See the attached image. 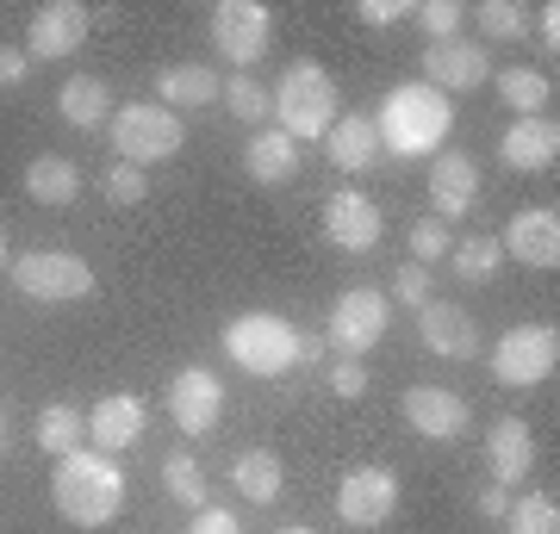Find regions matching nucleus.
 I'll use <instances>...</instances> for the list:
<instances>
[{"mask_svg": "<svg viewBox=\"0 0 560 534\" xmlns=\"http://www.w3.org/2000/svg\"><path fill=\"white\" fill-rule=\"evenodd\" d=\"M374 131H381V150L399 162H418V156H436L448 131H455V106L436 94V87H423V81H405L393 94L381 99V112H374Z\"/></svg>", "mask_w": 560, "mask_h": 534, "instance_id": "obj_1", "label": "nucleus"}, {"mask_svg": "<svg viewBox=\"0 0 560 534\" xmlns=\"http://www.w3.org/2000/svg\"><path fill=\"white\" fill-rule=\"evenodd\" d=\"M50 497H57L62 522H75V529H106V522L125 510L119 460L101 454V448H75V454H62L57 478H50Z\"/></svg>", "mask_w": 560, "mask_h": 534, "instance_id": "obj_2", "label": "nucleus"}, {"mask_svg": "<svg viewBox=\"0 0 560 534\" xmlns=\"http://www.w3.org/2000/svg\"><path fill=\"white\" fill-rule=\"evenodd\" d=\"M268 112L280 119L275 131H287L293 143L324 138L337 124V81H330V69H318V62H287L280 87L268 94Z\"/></svg>", "mask_w": 560, "mask_h": 534, "instance_id": "obj_3", "label": "nucleus"}, {"mask_svg": "<svg viewBox=\"0 0 560 534\" xmlns=\"http://www.w3.org/2000/svg\"><path fill=\"white\" fill-rule=\"evenodd\" d=\"M224 355L237 360L243 373L256 379H280L287 367H300V330L275 311H249L224 323Z\"/></svg>", "mask_w": 560, "mask_h": 534, "instance_id": "obj_4", "label": "nucleus"}, {"mask_svg": "<svg viewBox=\"0 0 560 534\" xmlns=\"http://www.w3.org/2000/svg\"><path fill=\"white\" fill-rule=\"evenodd\" d=\"M106 131H113V150H119V162H131V168L168 162L180 143H187V131H180V112H168V106H156V99H131V106H113Z\"/></svg>", "mask_w": 560, "mask_h": 534, "instance_id": "obj_5", "label": "nucleus"}, {"mask_svg": "<svg viewBox=\"0 0 560 534\" xmlns=\"http://www.w3.org/2000/svg\"><path fill=\"white\" fill-rule=\"evenodd\" d=\"M212 44H219V57L237 69V75H249L261 57H268V44H275V13L261 7V0H219L212 7Z\"/></svg>", "mask_w": 560, "mask_h": 534, "instance_id": "obj_6", "label": "nucleus"}, {"mask_svg": "<svg viewBox=\"0 0 560 534\" xmlns=\"http://www.w3.org/2000/svg\"><path fill=\"white\" fill-rule=\"evenodd\" d=\"M560 367V330L555 323H517V330H504L499 348H492V379L499 385H541V379H555Z\"/></svg>", "mask_w": 560, "mask_h": 534, "instance_id": "obj_7", "label": "nucleus"}, {"mask_svg": "<svg viewBox=\"0 0 560 534\" xmlns=\"http://www.w3.org/2000/svg\"><path fill=\"white\" fill-rule=\"evenodd\" d=\"M386 323H393V298L374 293V286H355V293H342L337 305H330L324 348H337L342 360H361L374 342L386 336Z\"/></svg>", "mask_w": 560, "mask_h": 534, "instance_id": "obj_8", "label": "nucleus"}, {"mask_svg": "<svg viewBox=\"0 0 560 534\" xmlns=\"http://www.w3.org/2000/svg\"><path fill=\"white\" fill-rule=\"evenodd\" d=\"M13 286L38 305H75L94 293V268L62 249H32V256H13Z\"/></svg>", "mask_w": 560, "mask_h": 534, "instance_id": "obj_9", "label": "nucleus"}, {"mask_svg": "<svg viewBox=\"0 0 560 534\" xmlns=\"http://www.w3.org/2000/svg\"><path fill=\"white\" fill-rule=\"evenodd\" d=\"M399 510V478L386 466H349L337 485V515L349 529H386Z\"/></svg>", "mask_w": 560, "mask_h": 534, "instance_id": "obj_10", "label": "nucleus"}, {"mask_svg": "<svg viewBox=\"0 0 560 534\" xmlns=\"http://www.w3.org/2000/svg\"><path fill=\"white\" fill-rule=\"evenodd\" d=\"M168 416H175L180 436H212L224 416V385L219 373H206V367H180L168 379Z\"/></svg>", "mask_w": 560, "mask_h": 534, "instance_id": "obj_11", "label": "nucleus"}, {"mask_svg": "<svg viewBox=\"0 0 560 534\" xmlns=\"http://www.w3.org/2000/svg\"><path fill=\"white\" fill-rule=\"evenodd\" d=\"M88 25H94V13H88V7H75V0H50V7H38V13H32L25 57H32V62L75 57L81 44H88Z\"/></svg>", "mask_w": 560, "mask_h": 534, "instance_id": "obj_12", "label": "nucleus"}, {"mask_svg": "<svg viewBox=\"0 0 560 534\" xmlns=\"http://www.w3.org/2000/svg\"><path fill=\"white\" fill-rule=\"evenodd\" d=\"M486 81H492V57H486V44L448 38V44H430V50H423V87H436L442 99L467 94V87H486Z\"/></svg>", "mask_w": 560, "mask_h": 534, "instance_id": "obj_13", "label": "nucleus"}, {"mask_svg": "<svg viewBox=\"0 0 560 534\" xmlns=\"http://www.w3.org/2000/svg\"><path fill=\"white\" fill-rule=\"evenodd\" d=\"M405 423H411L423 441H448V448H455V441L474 429V411H467V397L448 392V385H411V392H405Z\"/></svg>", "mask_w": 560, "mask_h": 534, "instance_id": "obj_14", "label": "nucleus"}, {"mask_svg": "<svg viewBox=\"0 0 560 534\" xmlns=\"http://www.w3.org/2000/svg\"><path fill=\"white\" fill-rule=\"evenodd\" d=\"M499 249L523 268H560V212L555 205H523L517 218L504 224Z\"/></svg>", "mask_w": 560, "mask_h": 534, "instance_id": "obj_15", "label": "nucleus"}, {"mask_svg": "<svg viewBox=\"0 0 560 534\" xmlns=\"http://www.w3.org/2000/svg\"><path fill=\"white\" fill-rule=\"evenodd\" d=\"M324 237L337 249H349V256H368L381 242V205L368 193H355V187H337L330 205H324Z\"/></svg>", "mask_w": 560, "mask_h": 534, "instance_id": "obj_16", "label": "nucleus"}, {"mask_svg": "<svg viewBox=\"0 0 560 534\" xmlns=\"http://www.w3.org/2000/svg\"><path fill=\"white\" fill-rule=\"evenodd\" d=\"M430 199H436V218H467L480 199V162L467 150H436L430 156Z\"/></svg>", "mask_w": 560, "mask_h": 534, "instance_id": "obj_17", "label": "nucleus"}, {"mask_svg": "<svg viewBox=\"0 0 560 534\" xmlns=\"http://www.w3.org/2000/svg\"><path fill=\"white\" fill-rule=\"evenodd\" d=\"M418 336L430 355H448V360H474L480 355V330H474V317L448 305V298H430L418 305Z\"/></svg>", "mask_w": 560, "mask_h": 534, "instance_id": "obj_18", "label": "nucleus"}, {"mask_svg": "<svg viewBox=\"0 0 560 534\" xmlns=\"http://www.w3.org/2000/svg\"><path fill=\"white\" fill-rule=\"evenodd\" d=\"M486 466H492V485H504V491L536 473V436H529L523 416H499V423H492V436H486Z\"/></svg>", "mask_w": 560, "mask_h": 534, "instance_id": "obj_19", "label": "nucleus"}, {"mask_svg": "<svg viewBox=\"0 0 560 534\" xmlns=\"http://www.w3.org/2000/svg\"><path fill=\"white\" fill-rule=\"evenodd\" d=\"M88 441H94L101 454H125V448H138V441H143V397L106 392L101 404L88 411Z\"/></svg>", "mask_w": 560, "mask_h": 534, "instance_id": "obj_20", "label": "nucleus"}, {"mask_svg": "<svg viewBox=\"0 0 560 534\" xmlns=\"http://www.w3.org/2000/svg\"><path fill=\"white\" fill-rule=\"evenodd\" d=\"M499 156H504V168L536 175V168H548V162L560 156V124L548 119V112H541V119H517V124L499 138Z\"/></svg>", "mask_w": 560, "mask_h": 534, "instance_id": "obj_21", "label": "nucleus"}, {"mask_svg": "<svg viewBox=\"0 0 560 534\" xmlns=\"http://www.w3.org/2000/svg\"><path fill=\"white\" fill-rule=\"evenodd\" d=\"M324 156H330V168H342V175L374 168V162H381V131H374V119H368V112L337 119L330 131H324Z\"/></svg>", "mask_w": 560, "mask_h": 534, "instance_id": "obj_22", "label": "nucleus"}, {"mask_svg": "<svg viewBox=\"0 0 560 534\" xmlns=\"http://www.w3.org/2000/svg\"><path fill=\"white\" fill-rule=\"evenodd\" d=\"M212 99H219V75L206 62H168L156 75V106H168V112H200Z\"/></svg>", "mask_w": 560, "mask_h": 534, "instance_id": "obj_23", "label": "nucleus"}, {"mask_svg": "<svg viewBox=\"0 0 560 534\" xmlns=\"http://www.w3.org/2000/svg\"><path fill=\"white\" fill-rule=\"evenodd\" d=\"M57 112L62 124H75V131H101L113 119V87L101 75H69L57 87Z\"/></svg>", "mask_w": 560, "mask_h": 534, "instance_id": "obj_24", "label": "nucleus"}, {"mask_svg": "<svg viewBox=\"0 0 560 534\" xmlns=\"http://www.w3.org/2000/svg\"><path fill=\"white\" fill-rule=\"evenodd\" d=\"M243 168L256 187H287V180L300 175V143L287 138V131H256L249 150H243Z\"/></svg>", "mask_w": 560, "mask_h": 534, "instance_id": "obj_25", "label": "nucleus"}, {"mask_svg": "<svg viewBox=\"0 0 560 534\" xmlns=\"http://www.w3.org/2000/svg\"><path fill=\"white\" fill-rule=\"evenodd\" d=\"M25 193L38 199V205H75L81 168L69 156H38L32 168H25Z\"/></svg>", "mask_w": 560, "mask_h": 534, "instance_id": "obj_26", "label": "nucleus"}, {"mask_svg": "<svg viewBox=\"0 0 560 534\" xmlns=\"http://www.w3.org/2000/svg\"><path fill=\"white\" fill-rule=\"evenodd\" d=\"M231 485H237L249 503H275L280 485H287V466H280V454H268V448H249V454H237V466H231Z\"/></svg>", "mask_w": 560, "mask_h": 534, "instance_id": "obj_27", "label": "nucleus"}, {"mask_svg": "<svg viewBox=\"0 0 560 534\" xmlns=\"http://www.w3.org/2000/svg\"><path fill=\"white\" fill-rule=\"evenodd\" d=\"M81 441H88V416L75 411V404H44L38 411V448L44 454H75Z\"/></svg>", "mask_w": 560, "mask_h": 534, "instance_id": "obj_28", "label": "nucleus"}, {"mask_svg": "<svg viewBox=\"0 0 560 534\" xmlns=\"http://www.w3.org/2000/svg\"><path fill=\"white\" fill-rule=\"evenodd\" d=\"M499 99L517 119H541L548 112V75L541 69H499Z\"/></svg>", "mask_w": 560, "mask_h": 534, "instance_id": "obj_29", "label": "nucleus"}, {"mask_svg": "<svg viewBox=\"0 0 560 534\" xmlns=\"http://www.w3.org/2000/svg\"><path fill=\"white\" fill-rule=\"evenodd\" d=\"M162 485H168V497H175V503L206 510V473H200V460L187 454V448H175V454L162 460Z\"/></svg>", "mask_w": 560, "mask_h": 534, "instance_id": "obj_30", "label": "nucleus"}, {"mask_svg": "<svg viewBox=\"0 0 560 534\" xmlns=\"http://www.w3.org/2000/svg\"><path fill=\"white\" fill-rule=\"evenodd\" d=\"M219 106L243 124H261L268 119V87H261L256 75H224L219 81Z\"/></svg>", "mask_w": 560, "mask_h": 534, "instance_id": "obj_31", "label": "nucleus"}, {"mask_svg": "<svg viewBox=\"0 0 560 534\" xmlns=\"http://www.w3.org/2000/svg\"><path fill=\"white\" fill-rule=\"evenodd\" d=\"M499 237H467L455 242V256H448V268H455V280H467V286H486V280L499 274Z\"/></svg>", "mask_w": 560, "mask_h": 534, "instance_id": "obj_32", "label": "nucleus"}, {"mask_svg": "<svg viewBox=\"0 0 560 534\" xmlns=\"http://www.w3.org/2000/svg\"><path fill=\"white\" fill-rule=\"evenodd\" d=\"M504 522H511V534H560V503H555V491L517 497V503L504 510Z\"/></svg>", "mask_w": 560, "mask_h": 534, "instance_id": "obj_33", "label": "nucleus"}, {"mask_svg": "<svg viewBox=\"0 0 560 534\" xmlns=\"http://www.w3.org/2000/svg\"><path fill=\"white\" fill-rule=\"evenodd\" d=\"M480 32L486 38H499V44H517V38H529V13H523L517 0H486L480 7Z\"/></svg>", "mask_w": 560, "mask_h": 534, "instance_id": "obj_34", "label": "nucleus"}, {"mask_svg": "<svg viewBox=\"0 0 560 534\" xmlns=\"http://www.w3.org/2000/svg\"><path fill=\"white\" fill-rule=\"evenodd\" d=\"M411 20L430 32V44H448L460 32V20H467V7L460 0H423V7H411Z\"/></svg>", "mask_w": 560, "mask_h": 534, "instance_id": "obj_35", "label": "nucleus"}, {"mask_svg": "<svg viewBox=\"0 0 560 534\" xmlns=\"http://www.w3.org/2000/svg\"><path fill=\"white\" fill-rule=\"evenodd\" d=\"M405 242H411V261L430 268V261L448 256V224H442V218H418L411 230H405Z\"/></svg>", "mask_w": 560, "mask_h": 534, "instance_id": "obj_36", "label": "nucleus"}, {"mask_svg": "<svg viewBox=\"0 0 560 534\" xmlns=\"http://www.w3.org/2000/svg\"><path fill=\"white\" fill-rule=\"evenodd\" d=\"M101 193L113 199V205H138V199L150 193V175H143V168H131V162H113V168H106V180H101Z\"/></svg>", "mask_w": 560, "mask_h": 534, "instance_id": "obj_37", "label": "nucleus"}, {"mask_svg": "<svg viewBox=\"0 0 560 534\" xmlns=\"http://www.w3.org/2000/svg\"><path fill=\"white\" fill-rule=\"evenodd\" d=\"M430 286H436V280H430V268H418V261H405L399 274H393V293L386 298H399V305H411V311H418V305H430Z\"/></svg>", "mask_w": 560, "mask_h": 534, "instance_id": "obj_38", "label": "nucleus"}, {"mask_svg": "<svg viewBox=\"0 0 560 534\" xmlns=\"http://www.w3.org/2000/svg\"><path fill=\"white\" fill-rule=\"evenodd\" d=\"M324 385H330L337 397H361L368 392V367H361V360H337V367L324 373Z\"/></svg>", "mask_w": 560, "mask_h": 534, "instance_id": "obj_39", "label": "nucleus"}, {"mask_svg": "<svg viewBox=\"0 0 560 534\" xmlns=\"http://www.w3.org/2000/svg\"><path fill=\"white\" fill-rule=\"evenodd\" d=\"M187 534H243V522H237V510H219V503H206V510H194Z\"/></svg>", "mask_w": 560, "mask_h": 534, "instance_id": "obj_40", "label": "nucleus"}, {"mask_svg": "<svg viewBox=\"0 0 560 534\" xmlns=\"http://www.w3.org/2000/svg\"><path fill=\"white\" fill-rule=\"evenodd\" d=\"M355 20H368V25H399V20H411V7H405V0H361Z\"/></svg>", "mask_w": 560, "mask_h": 534, "instance_id": "obj_41", "label": "nucleus"}, {"mask_svg": "<svg viewBox=\"0 0 560 534\" xmlns=\"http://www.w3.org/2000/svg\"><path fill=\"white\" fill-rule=\"evenodd\" d=\"M25 75H32V57L20 44H0V87H25Z\"/></svg>", "mask_w": 560, "mask_h": 534, "instance_id": "obj_42", "label": "nucleus"}, {"mask_svg": "<svg viewBox=\"0 0 560 534\" xmlns=\"http://www.w3.org/2000/svg\"><path fill=\"white\" fill-rule=\"evenodd\" d=\"M536 44L548 50V57L560 50V7H555V0H548V7L536 13Z\"/></svg>", "mask_w": 560, "mask_h": 534, "instance_id": "obj_43", "label": "nucleus"}, {"mask_svg": "<svg viewBox=\"0 0 560 534\" xmlns=\"http://www.w3.org/2000/svg\"><path fill=\"white\" fill-rule=\"evenodd\" d=\"M504 510H511V491H504V485H486V491H480V515H492V522H499Z\"/></svg>", "mask_w": 560, "mask_h": 534, "instance_id": "obj_44", "label": "nucleus"}, {"mask_svg": "<svg viewBox=\"0 0 560 534\" xmlns=\"http://www.w3.org/2000/svg\"><path fill=\"white\" fill-rule=\"evenodd\" d=\"M324 360V336H305L300 330V367H318Z\"/></svg>", "mask_w": 560, "mask_h": 534, "instance_id": "obj_45", "label": "nucleus"}, {"mask_svg": "<svg viewBox=\"0 0 560 534\" xmlns=\"http://www.w3.org/2000/svg\"><path fill=\"white\" fill-rule=\"evenodd\" d=\"M0 261H13V256H7V224H0Z\"/></svg>", "mask_w": 560, "mask_h": 534, "instance_id": "obj_46", "label": "nucleus"}, {"mask_svg": "<svg viewBox=\"0 0 560 534\" xmlns=\"http://www.w3.org/2000/svg\"><path fill=\"white\" fill-rule=\"evenodd\" d=\"M280 534H318V529H300V522H293V529H280Z\"/></svg>", "mask_w": 560, "mask_h": 534, "instance_id": "obj_47", "label": "nucleus"}, {"mask_svg": "<svg viewBox=\"0 0 560 534\" xmlns=\"http://www.w3.org/2000/svg\"><path fill=\"white\" fill-rule=\"evenodd\" d=\"M0 454H7V423H0Z\"/></svg>", "mask_w": 560, "mask_h": 534, "instance_id": "obj_48", "label": "nucleus"}]
</instances>
